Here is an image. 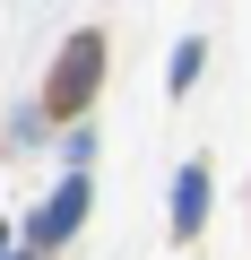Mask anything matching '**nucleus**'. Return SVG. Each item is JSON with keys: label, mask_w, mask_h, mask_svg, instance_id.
Here are the masks:
<instances>
[{"label": "nucleus", "mask_w": 251, "mask_h": 260, "mask_svg": "<svg viewBox=\"0 0 251 260\" xmlns=\"http://www.w3.org/2000/svg\"><path fill=\"white\" fill-rule=\"evenodd\" d=\"M95 70H104V35H69V44H61V61H52V87H44V104H52V113H87V95H95Z\"/></svg>", "instance_id": "obj_1"}, {"label": "nucleus", "mask_w": 251, "mask_h": 260, "mask_svg": "<svg viewBox=\"0 0 251 260\" xmlns=\"http://www.w3.org/2000/svg\"><path fill=\"white\" fill-rule=\"evenodd\" d=\"M87 225V174H69L61 191H52V208L35 217V243H61V234H78Z\"/></svg>", "instance_id": "obj_2"}, {"label": "nucleus", "mask_w": 251, "mask_h": 260, "mask_svg": "<svg viewBox=\"0 0 251 260\" xmlns=\"http://www.w3.org/2000/svg\"><path fill=\"white\" fill-rule=\"evenodd\" d=\"M199 217H208V165H182V182H173V234H199Z\"/></svg>", "instance_id": "obj_3"}, {"label": "nucleus", "mask_w": 251, "mask_h": 260, "mask_svg": "<svg viewBox=\"0 0 251 260\" xmlns=\"http://www.w3.org/2000/svg\"><path fill=\"white\" fill-rule=\"evenodd\" d=\"M18 260H35V251H18Z\"/></svg>", "instance_id": "obj_4"}]
</instances>
